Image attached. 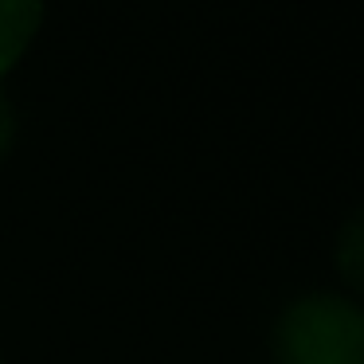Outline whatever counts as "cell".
I'll list each match as a JSON object with an SVG mask.
<instances>
[{
    "mask_svg": "<svg viewBox=\"0 0 364 364\" xmlns=\"http://www.w3.org/2000/svg\"><path fill=\"white\" fill-rule=\"evenodd\" d=\"M282 364H364V314L345 298H301L278 325Z\"/></svg>",
    "mask_w": 364,
    "mask_h": 364,
    "instance_id": "obj_1",
    "label": "cell"
},
{
    "mask_svg": "<svg viewBox=\"0 0 364 364\" xmlns=\"http://www.w3.org/2000/svg\"><path fill=\"white\" fill-rule=\"evenodd\" d=\"M43 20V0H0V71H9L32 43Z\"/></svg>",
    "mask_w": 364,
    "mask_h": 364,
    "instance_id": "obj_2",
    "label": "cell"
},
{
    "mask_svg": "<svg viewBox=\"0 0 364 364\" xmlns=\"http://www.w3.org/2000/svg\"><path fill=\"white\" fill-rule=\"evenodd\" d=\"M337 267H341V274H345L348 286L364 290V212L356 215V220H348V228L341 231Z\"/></svg>",
    "mask_w": 364,
    "mask_h": 364,
    "instance_id": "obj_3",
    "label": "cell"
},
{
    "mask_svg": "<svg viewBox=\"0 0 364 364\" xmlns=\"http://www.w3.org/2000/svg\"><path fill=\"white\" fill-rule=\"evenodd\" d=\"M12 134H16V114H12L9 98L0 95V157L9 153V145H12Z\"/></svg>",
    "mask_w": 364,
    "mask_h": 364,
    "instance_id": "obj_4",
    "label": "cell"
}]
</instances>
